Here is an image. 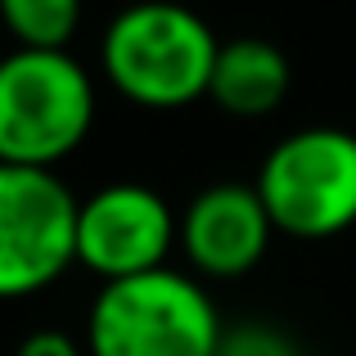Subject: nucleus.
<instances>
[{"label": "nucleus", "mask_w": 356, "mask_h": 356, "mask_svg": "<svg viewBox=\"0 0 356 356\" xmlns=\"http://www.w3.org/2000/svg\"><path fill=\"white\" fill-rule=\"evenodd\" d=\"M217 36L176 0H136L108 23L99 59L118 95L140 108H181L208 95Z\"/></svg>", "instance_id": "1"}, {"label": "nucleus", "mask_w": 356, "mask_h": 356, "mask_svg": "<svg viewBox=\"0 0 356 356\" xmlns=\"http://www.w3.org/2000/svg\"><path fill=\"white\" fill-rule=\"evenodd\" d=\"M95 122V81L68 50H9L0 59V163L54 172Z\"/></svg>", "instance_id": "2"}, {"label": "nucleus", "mask_w": 356, "mask_h": 356, "mask_svg": "<svg viewBox=\"0 0 356 356\" xmlns=\"http://www.w3.org/2000/svg\"><path fill=\"white\" fill-rule=\"evenodd\" d=\"M221 330L212 298L163 266L104 284L86 316V356H217Z\"/></svg>", "instance_id": "3"}, {"label": "nucleus", "mask_w": 356, "mask_h": 356, "mask_svg": "<svg viewBox=\"0 0 356 356\" xmlns=\"http://www.w3.org/2000/svg\"><path fill=\"white\" fill-rule=\"evenodd\" d=\"M252 190L280 235H343L356 226V136L343 127L293 131L266 154Z\"/></svg>", "instance_id": "4"}, {"label": "nucleus", "mask_w": 356, "mask_h": 356, "mask_svg": "<svg viewBox=\"0 0 356 356\" xmlns=\"http://www.w3.org/2000/svg\"><path fill=\"white\" fill-rule=\"evenodd\" d=\"M77 208L59 172L0 163V302L41 293L77 261Z\"/></svg>", "instance_id": "5"}, {"label": "nucleus", "mask_w": 356, "mask_h": 356, "mask_svg": "<svg viewBox=\"0 0 356 356\" xmlns=\"http://www.w3.org/2000/svg\"><path fill=\"white\" fill-rule=\"evenodd\" d=\"M176 239H181V221L149 185H104L77 208V261L95 270L104 284L163 270Z\"/></svg>", "instance_id": "6"}, {"label": "nucleus", "mask_w": 356, "mask_h": 356, "mask_svg": "<svg viewBox=\"0 0 356 356\" xmlns=\"http://www.w3.org/2000/svg\"><path fill=\"white\" fill-rule=\"evenodd\" d=\"M270 226L257 190L243 181H217L190 199L181 217V248L194 270L212 280H235L248 275L266 252Z\"/></svg>", "instance_id": "7"}, {"label": "nucleus", "mask_w": 356, "mask_h": 356, "mask_svg": "<svg viewBox=\"0 0 356 356\" xmlns=\"http://www.w3.org/2000/svg\"><path fill=\"white\" fill-rule=\"evenodd\" d=\"M289 86H293V63H289V54L275 41H266V36H235V41H221V50H217L208 99L226 118L252 122V118L275 113L289 99Z\"/></svg>", "instance_id": "8"}, {"label": "nucleus", "mask_w": 356, "mask_h": 356, "mask_svg": "<svg viewBox=\"0 0 356 356\" xmlns=\"http://www.w3.org/2000/svg\"><path fill=\"white\" fill-rule=\"evenodd\" d=\"M0 23L14 36V50H68L81 0H0Z\"/></svg>", "instance_id": "9"}, {"label": "nucleus", "mask_w": 356, "mask_h": 356, "mask_svg": "<svg viewBox=\"0 0 356 356\" xmlns=\"http://www.w3.org/2000/svg\"><path fill=\"white\" fill-rule=\"evenodd\" d=\"M217 356H302L298 343L289 334H280L275 325H261V321H243L221 330Z\"/></svg>", "instance_id": "10"}, {"label": "nucleus", "mask_w": 356, "mask_h": 356, "mask_svg": "<svg viewBox=\"0 0 356 356\" xmlns=\"http://www.w3.org/2000/svg\"><path fill=\"white\" fill-rule=\"evenodd\" d=\"M14 356H86V352H81L63 330H36V334H27V339L18 343Z\"/></svg>", "instance_id": "11"}]
</instances>
